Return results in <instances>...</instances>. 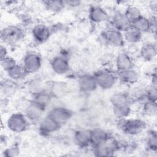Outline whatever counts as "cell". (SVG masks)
I'll list each match as a JSON object with an SVG mask.
<instances>
[{
	"label": "cell",
	"instance_id": "obj_6",
	"mask_svg": "<svg viewBox=\"0 0 157 157\" xmlns=\"http://www.w3.org/2000/svg\"><path fill=\"white\" fill-rule=\"evenodd\" d=\"M45 107L41 104L32 100L25 109V115L27 118L33 122L39 121L43 118Z\"/></svg>",
	"mask_w": 157,
	"mask_h": 157
},
{
	"label": "cell",
	"instance_id": "obj_26",
	"mask_svg": "<svg viewBox=\"0 0 157 157\" xmlns=\"http://www.w3.org/2000/svg\"><path fill=\"white\" fill-rule=\"evenodd\" d=\"M124 13L131 23L133 22L142 15L139 9L134 6H128Z\"/></svg>",
	"mask_w": 157,
	"mask_h": 157
},
{
	"label": "cell",
	"instance_id": "obj_35",
	"mask_svg": "<svg viewBox=\"0 0 157 157\" xmlns=\"http://www.w3.org/2000/svg\"><path fill=\"white\" fill-rule=\"evenodd\" d=\"M7 51L6 48L3 46L2 45H1L0 47V55H1V59H4V58H6L7 56Z\"/></svg>",
	"mask_w": 157,
	"mask_h": 157
},
{
	"label": "cell",
	"instance_id": "obj_23",
	"mask_svg": "<svg viewBox=\"0 0 157 157\" xmlns=\"http://www.w3.org/2000/svg\"><path fill=\"white\" fill-rule=\"evenodd\" d=\"M131 26L142 34L151 32V26L149 19L148 18H146L143 15L132 22Z\"/></svg>",
	"mask_w": 157,
	"mask_h": 157
},
{
	"label": "cell",
	"instance_id": "obj_3",
	"mask_svg": "<svg viewBox=\"0 0 157 157\" xmlns=\"http://www.w3.org/2000/svg\"><path fill=\"white\" fill-rule=\"evenodd\" d=\"M98 87L103 90L112 88L117 80V75L109 70H100L94 75Z\"/></svg>",
	"mask_w": 157,
	"mask_h": 157
},
{
	"label": "cell",
	"instance_id": "obj_27",
	"mask_svg": "<svg viewBox=\"0 0 157 157\" xmlns=\"http://www.w3.org/2000/svg\"><path fill=\"white\" fill-rule=\"evenodd\" d=\"M52 96L47 90L42 92L39 94L34 95V99L33 100L41 104L45 107L50 103Z\"/></svg>",
	"mask_w": 157,
	"mask_h": 157
},
{
	"label": "cell",
	"instance_id": "obj_12",
	"mask_svg": "<svg viewBox=\"0 0 157 157\" xmlns=\"http://www.w3.org/2000/svg\"><path fill=\"white\" fill-rule=\"evenodd\" d=\"M78 85L80 90L85 93L93 92L98 87L94 75L88 74H83L78 77Z\"/></svg>",
	"mask_w": 157,
	"mask_h": 157
},
{
	"label": "cell",
	"instance_id": "obj_28",
	"mask_svg": "<svg viewBox=\"0 0 157 157\" xmlns=\"http://www.w3.org/2000/svg\"><path fill=\"white\" fill-rule=\"evenodd\" d=\"M48 10L52 12H59L66 6L64 1H44Z\"/></svg>",
	"mask_w": 157,
	"mask_h": 157
},
{
	"label": "cell",
	"instance_id": "obj_15",
	"mask_svg": "<svg viewBox=\"0 0 157 157\" xmlns=\"http://www.w3.org/2000/svg\"><path fill=\"white\" fill-rule=\"evenodd\" d=\"M32 33L34 39L37 42L42 44L49 39L51 30L44 25H37L33 28Z\"/></svg>",
	"mask_w": 157,
	"mask_h": 157
},
{
	"label": "cell",
	"instance_id": "obj_9",
	"mask_svg": "<svg viewBox=\"0 0 157 157\" xmlns=\"http://www.w3.org/2000/svg\"><path fill=\"white\" fill-rule=\"evenodd\" d=\"M47 115L50 116L62 125L63 124L67 123L71 118L72 112L66 107L57 106L52 108L48 112Z\"/></svg>",
	"mask_w": 157,
	"mask_h": 157
},
{
	"label": "cell",
	"instance_id": "obj_33",
	"mask_svg": "<svg viewBox=\"0 0 157 157\" xmlns=\"http://www.w3.org/2000/svg\"><path fill=\"white\" fill-rule=\"evenodd\" d=\"M156 94H157V91H156V86L152 85L149 88L146 89L145 97H146L147 101L156 102Z\"/></svg>",
	"mask_w": 157,
	"mask_h": 157
},
{
	"label": "cell",
	"instance_id": "obj_13",
	"mask_svg": "<svg viewBox=\"0 0 157 157\" xmlns=\"http://www.w3.org/2000/svg\"><path fill=\"white\" fill-rule=\"evenodd\" d=\"M50 66L54 72L59 75L66 74L70 69L68 59L61 55L54 57L50 62Z\"/></svg>",
	"mask_w": 157,
	"mask_h": 157
},
{
	"label": "cell",
	"instance_id": "obj_25",
	"mask_svg": "<svg viewBox=\"0 0 157 157\" xmlns=\"http://www.w3.org/2000/svg\"><path fill=\"white\" fill-rule=\"evenodd\" d=\"M142 34L141 33L131 26L129 29L123 33V37L124 40H126L131 44H136L141 40Z\"/></svg>",
	"mask_w": 157,
	"mask_h": 157
},
{
	"label": "cell",
	"instance_id": "obj_24",
	"mask_svg": "<svg viewBox=\"0 0 157 157\" xmlns=\"http://www.w3.org/2000/svg\"><path fill=\"white\" fill-rule=\"evenodd\" d=\"M7 72L9 77L15 80L24 79L29 74L23 65L18 64H17Z\"/></svg>",
	"mask_w": 157,
	"mask_h": 157
},
{
	"label": "cell",
	"instance_id": "obj_4",
	"mask_svg": "<svg viewBox=\"0 0 157 157\" xmlns=\"http://www.w3.org/2000/svg\"><path fill=\"white\" fill-rule=\"evenodd\" d=\"M29 120L25 115L20 113H15L10 116L7 124L9 129L16 133H20L25 131L28 125Z\"/></svg>",
	"mask_w": 157,
	"mask_h": 157
},
{
	"label": "cell",
	"instance_id": "obj_30",
	"mask_svg": "<svg viewBox=\"0 0 157 157\" xmlns=\"http://www.w3.org/2000/svg\"><path fill=\"white\" fill-rule=\"evenodd\" d=\"M147 146L148 148L153 151H156L157 148V136L156 132L155 130L150 131L147 138Z\"/></svg>",
	"mask_w": 157,
	"mask_h": 157
},
{
	"label": "cell",
	"instance_id": "obj_18",
	"mask_svg": "<svg viewBox=\"0 0 157 157\" xmlns=\"http://www.w3.org/2000/svg\"><path fill=\"white\" fill-rule=\"evenodd\" d=\"M117 74V78L119 79L122 83L125 84H134L137 83L139 79V73L134 69L119 71Z\"/></svg>",
	"mask_w": 157,
	"mask_h": 157
},
{
	"label": "cell",
	"instance_id": "obj_5",
	"mask_svg": "<svg viewBox=\"0 0 157 157\" xmlns=\"http://www.w3.org/2000/svg\"><path fill=\"white\" fill-rule=\"evenodd\" d=\"M101 36L105 43L113 47H121L124 42L122 33L114 29L112 26L103 31Z\"/></svg>",
	"mask_w": 157,
	"mask_h": 157
},
{
	"label": "cell",
	"instance_id": "obj_10",
	"mask_svg": "<svg viewBox=\"0 0 157 157\" xmlns=\"http://www.w3.org/2000/svg\"><path fill=\"white\" fill-rule=\"evenodd\" d=\"M111 25L112 27L121 33H124L131 27V23L124 13L120 11L113 13L112 17Z\"/></svg>",
	"mask_w": 157,
	"mask_h": 157
},
{
	"label": "cell",
	"instance_id": "obj_20",
	"mask_svg": "<svg viewBox=\"0 0 157 157\" xmlns=\"http://www.w3.org/2000/svg\"><path fill=\"white\" fill-rule=\"evenodd\" d=\"M110 136L105 130L101 128H95L91 130V145L93 147L98 146L105 141Z\"/></svg>",
	"mask_w": 157,
	"mask_h": 157
},
{
	"label": "cell",
	"instance_id": "obj_11",
	"mask_svg": "<svg viewBox=\"0 0 157 157\" xmlns=\"http://www.w3.org/2000/svg\"><path fill=\"white\" fill-rule=\"evenodd\" d=\"M39 131L44 135H48L58 131L61 124L48 115L43 117L39 122Z\"/></svg>",
	"mask_w": 157,
	"mask_h": 157
},
{
	"label": "cell",
	"instance_id": "obj_7",
	"mask_svg": "<svg viewBox=\"0 0 157 157\" xmlns=\"http://www.w3.org/2000/svg\"><path fill=\"white\" fill-rule=\"evenodd\" d=\"M23 30L17 26H9L1 31V39L6 43L12 44L23 37Z\"/></svg>",
	"mask_w": 157,
	"mask_h": 157
},
{
	"label": "cell",
	"instance_id": "obj_16",
	"mask_svg": "<svg viewBox=\"0 0 157 157\" xmlns=\"http://www.w3.org/2000/svg\"><path fill=\"white\" fill-rule=\"evenodd\" d=\"M90 19L94 23H102L109 20V16L107 12L98 6L91 7L89 10Z\"/></svg>",
	"mask_w": 157,
	"mask_h": 157
},
{
	"label": "cell",
	"instance_id": "obj_8",
	"mask_svg": "<svg viewBox=\"0 0 157 157\" xmlns=\"http://www.w3.org/2000/svg\"><path fill=\"white\" fill-rule=\"evenodd\" d=\"M42 65V59L38 54L30 52L25 55L23 60V66L28 74L37 72Z\"/></svg>",
	"mask_w": 157,
	"mask_h": 157
},
{
	"label": "cell",
	"instance_id": "obj_31",
	"mask_svg": "<svg viewBox=\"0 0 157 157\" xmlns=\"http://www.w3.org/2000/svg\"><path fill=\"white\" fill-rule=\"evenodd\" d=\"M143 111L145 114L148 116H153L156 113V103L146 101L143 104Z\"/></svg>",
	"mask_w": 157,
	"mask_h": 157
},
{
	"label": "cell",
	"instance_id": "obj_14",
	"mask_svg": "<svg viewBox=\"0 0 157 157\" xmlns=\"http://www.w3.org/2000/svg\"><path fill=\"white\" fill-rule=\"evenodd\" d=\"M115 66L119 71L133 69L134 63L131 56L125 52L120 53L115 59Z\"/></svg>",
	"mask_w": 157,
	"mask_h": 157
},
{
	"label": "cell",
	"instance_id": "obj_36",
	"mask_svg": "<svg viewBox=\"0 0 157 157\" xmlns=\"http://www.w3.org/2000/svg\"><path fill=\"white\" fill-rule=\"evenodd\" d=\"M149 6H150V8L151 10L153 12L156 13V7H157V1H150V4H149Z\"/></svg>",
	"mask_w": 157,
	"mask_h": 157
},
{
	"label": "cell",
	"instance_id": "obj_29",
	"mask_svg": "<svg viewBox=\"0 0 157 157\" xmlns=\"http://www.w3.org/2000/svg\"><path fill=\"white\" fill-rule=\"evenodd\" d=\"M113 112L117 118L123 119L129 116L131 113V109L129 105L113 107Z\"/></svg>",
	"mask_w": 157,
	"mask_h": 157
},
{
	"label": "cell",
	"instance_id": "obj_34",
	"mask_svg": "<svg viewBox=\"0 0 157 157\" xmlns=\"http://www.w3.org/2000/svg\"><path fill=\"white\" fill-rule=\"evenodd\" d=\"M66 6H68L72 7H75L80 5V2L78 1H64Z\"/></svg>",
	"mask_w": 157,
	"mask_h": 157
},
{
	"label": "cell",
	"instance_id": "obj_21",
	"mask_svg": "<svg viewBox=\"0 0 157 157\" xmlns=\"http://www.w3.org/2000/svg\"><path fill=\"white\" fill-rule=\"evenodd\" d=\"M28 89L34 96L47 90V85L42 79L36 78L29 82Z\"/></svg>",
	"mask_w": 157,
	"mask_h": 157
},
{
	"label": "cell",
	"instance_id": "obj_1",
	"mask_svg": "<svg viewBox=\"0 0 157 157\" xmlns=\"http://www.w3.org/2000/svg\"><path fill=\"white\" fill-rule=\"evenodd\" d=\"M121 128L128 135L136 136L140 134L147 127L146 123L139 118L121 119Z\"/></svg>",
	"mask_w": 157,
	"mask_h": 157
},
{
	"label": "cell",
	"instance_id": "obj_19",
	"mask_svg": "<svg viewBox=\"0 0 157 157\" xmlns=\"http://www.w3.org/2000/svg\"><path fill=\"white\" fill-rule=\"evenodd\" d=\"M157 53L156 45L153 42L143 45L140 50V56L145 61H152L156 58Z\"/></svg>",
	"mask_w": 157,
	"mask_h": 157
},
{
	"label": "cell",
	"instance_id": "obj_32",
	"mask_svg": "<svg viewBox=\"0 0 157 157\" xmlns=\"http://www.w3.org/2000/svg\"><path fill=\"white\" fill-rule=\"evenodd\" d=\"M1 64L3 69L6 72H8L17 65V63L13 58L6 56L4 59H1Z\"/></svg>",
	"mask_w": 157,
	"mask_h": 157
},
{
	"label": "cell",
	"instance_id": "obj_22",
	"mask_svg": "<svg viewBox=\"0 0 157 157\" xmlns=\"http://www.w3.org/2000/svg\"><path fill=\"white\" fill-rule=\"evenodd\" d=\"M130 97L124 93H117L113 94L110 98V102L113 107L129 105Z\"/></svg>",
	"mask_w": 157,
	"mask_h": 157
},
{
	"label": "cell",
	"instance_id": "obj_17",
	"mask_svg": "<svg viewBox=\"0 0 157 157\" xmlns=\"http://www.w3.org/2000/svg\"><path fill=\"white\" fill-rule=\"evenodd\" d=\"M91 130L82 129L75 132L74 134V141L80 147H86L91 145Z\"/></svg>",
	"mask_w": 157,
	"mask_h": 157
},
{
	"label": "cell",
	"instance_id": "obj_2",
	"mask_svg": "<svg viewBox=\"0 0 157 157\" xmlns=\"http://www.w3.org/2000/svg\"><path fill=\"white\" fill-rule=\"evenodd\" d=\"M120 148V144L119 142L110 136L105 141L100 145L93 147V149L96 156H110L113 155Z\"/></svg>",
	"mask_w": 157,
	"mask_h": 157
}]
</instances>
